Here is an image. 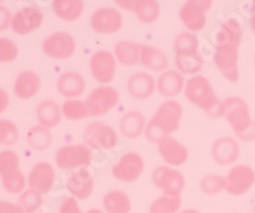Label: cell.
I'll use <instances>...</instances> for the list:
<instances>
[{
    "label": "cell",
    "mask_w": 255,
    "mask_h": 213,
    "mask_svg": "<svg viewBox=\"0 0 255 213\" xmlns=\"http://www.w3.org/2000/svg\"><path fill=\"white\" fill-rule=\"evenodd\" d=\"M44 23V13L40 8L33 5L24 6L22 10L13 15L12 28L17 35H28Z\"/></svg>",
    "instance_id": "obj_16"
},
{
    "label": "cell",
    "mask_w": 255,
    "mask_h": 213,
    "mask_svg": "<svg viewBox=\"0 0 255 213\" xmlns=\"http://www.w3.org/2000/svg\"><path fill=\"white\" fill-rule=\"evenodd\" d=\"M92 151L86 144L64 146L56 152L55 161L59 169L64 171L84 169L92 162Z\"/></svg>",
    "instance_id": "obj_5"
},
{
    "label": "cell",
    "mask_w": 255,
    "mask_h": 213,
    "mask_svg": "<svg viewBox=\"0 0 255 213\" xmlns=\"http://www.w3.org/2000/svg\"><path fill=\"white\" fill-rule=\"evenodd\" d=\"M158 152L163 161L168 164V166L184 165L189 157V151L186 147L180 143L177 139L172 138L171 135L161 140V143L158 144Z\"/></svg>",
    "instance_id": "obj_18"
},
{
    "label": "cell",
    "mask_w": 255,
    "mask_h": 213,
    "mask_svg": "<svg viewBox=\"0 0 255 213\" xmlns=\"http://www.w3.org/2000/svg\"><path fill=\"white\" fill-rule=\"evenodd\" d=\"M199 188L206 196H216L226 189V179L216 174H211L200 180Z\"/></svg>",
    "instance_id": "obj_36"
},
{
    "label": "cell",
    "mask_w": 255,
    "mask_h": 213,
    "mask_svg": "<svg viewBox=\"0 0 255 213\" xmlns=\"http://www.w3.org/2000/svg\"><path fill=\"white\" fill-rule=\"evenodd\" d=\"M250 22H252V29L255 35V1L252 4V10H250Z\"/></svg>",
    "instance_id": "obj_47"
},
{
    "label": "cell",
    "mask_w": 255,
    "mask_h": 213,
    "mask_svg": "<svg viewBox=\"0 0 255 213\" xmlns=\"http://www.w3.org/2000/svg\"><path fill=\"white\" fill-rule=\"evenodd\" d=\"M175 64L181 74H195L203 68L204 60L199 54V41L191 32L180 33L175 40Z\"/></svg>",
    "instance_id": "obj_4"
},
{
    "label": "cell",
    "mask_w": 255,
    "mask_h": 213,
    "mask_svg": "<svg viewBox=\"0 0 255 213\" xmlns=\"http://www.w3.org/2000/svg\"><path fill=\"white\" fill-rule=\"evenodd\" d=\"M3 187L5 188L6 192L12 193V194H18V193L23 192L26 188V178H24L23 172L15 171L13 174L3 178Z\"/></svg>",
    "instance_id": "obj_40"
},
{
    "label": "cell",
    "mask_w": 255,
    "mask_h": 213,
    "mask_svg": "<svg viewBox=\"0 0 255 213\" xmlns=\"http://www.w3.org/2000/svg\"><path fill=\"white\" fill-rule=\"evenodd\" d=\"M19 170V157L13 151L0 152V175L8 176Z\"/></svg>",
    "instance_id": "obj_37"
},
{
    "label": "cell",
    "mask_w": 255,
    "mask_h": 213,
    "mask_svg": "<svg viewBox=\"0 0 255 213\" xmlns=\"http://www.w3.org/2000/svg\"><path fill=\"white\" fill-rule=\"evenodd\" d=\"M127 90L134 99L147 100L157 90V83L151 74L135 73L128 79Z\"/></svg>",
    "instance_id": "obj_22"
},
{
    "label": "cell",
    "mask_w": 255,
    "mask_h": 213,
    "mask_svg": "<svg viewBox=\"0 0 255 213\" xmlns=\"http://www.w3.org/2000/svg\"><path fill=\"white\" fill-rule=\"evenodd\" d=\"M27 143L35 151H45L52 143L51 131L42 125L32 126L27 133Z\"/></svg>",
    "instance_id": "obj_32"
},
{
    "label": "cell",
    "mask_w": 255,
    "mask_h": 213,
    "mask_svg": "<svg viewBox=\"0 0 255 213\" xmlns=\"http://www.w3.org/2000/svg\"><path fill=\"white\" fill-rule=\"evenodd\" d=\"M181 198L180 197L165 196L159 197L149 207L151 213H176L181 208Z\"/></svg>",
    "instance_id": "obj_35"
},
{
    "label": "cell",
    "mask_w": 255,
    "mask_h": 213,
    "mask_svg": "<svg viewBox=\"0 0 255 213\" xmlns=\"http://www.w3.org/2000/svg\"><path fill=\"white\" fill-rule=\"evenodd\" d=\"M157 91L163 97L172 99L180 95L185 88L184 76L177 70H166L156 81Z\"/></svg>",
    "instance_id": "obj_23"
},
{
    "label": "cell",
    "mask_w": 255,
    "mask_h": 213,
    "mask_svg": "<svg viewBox=\"0 0 255 213\" xmlns=\"http://www.w3.org/2000/svg\"><path fill=\"white\" fill-rule=\"evenodd\" d=\"M140 64L152 72L161 73L168 70V59L162 50L158 47L142 45L140 49Z\"/></svg>",
    "instance_id": "obj_25"
},
{
    "label": "cell",
    "mask_w": 255,
    "mask_h": 213,
    "mask_svg": "<svg viewBox=\"0 0 255 213\" xmlns=\"http://www.w3.org/2000/svg\"><path fill=\"white\" fill-rule=\"evenodd\" d=\"M41 87L40 76L35 72H22L14 83V94L20 100L35 97Z\"/></svg>",
    "instance_id": "obj_24"
},
{
    "label": "cell",
    "mask_w": 255,
    "mask_h": 213,
    "mask_svg": "<svg viewBox=\"0 0 255 213\" xmlns=\"http://www.w3.org/2000/svg\"><path fill=\"white\" fill-rule=\"evenodd\" d=\"M226 192L231 196H243L255 183V172L248 165L232 167L226 178Z\"/></svg>",
    "instance_id": "obj_15"
},
{
    "label": "cell",
    "mask_w": 255,
    "mask_h": 213,
    "mask_svg": "<svg viewBox=\"0 0 255 213\" xmlns=\"http://www.w3.org/2000/svg\"><path fill=\"white\" fill-rule=\"evenodd\" d=\"M56 87L61 96L65 99L74 100L83 95L84 90H86V81L81 74L70 70L59 77Z\"/></svg>",
    "instance_id": "obj_21"
},
{
    "label": "cell",
    "mask_w": 255,
    "mask_h": 213,
    "mask_svg": "<svg viewBox=\"0 0 255 213\" xmlns=\"http://www.w3.org/2000/svg\"><path fill=\"white\" fill-rule=\"evenodd\" d=\"M67 185L73 198L87 199L93 192L95 180L87 169H79L69 176Z\"/></svg>",
    "instance_id": "obj_20"
},
{
    "label": "cell",
    "mask_w": 255,
    "mask_h": 213,
    "mask_svg": "<svg viewBox=\"0 0 255 213\" xmlns=\"http://www.w3.org/2000/svg\"><path fill=\"white\" fill-rule=\"evenodd\" d=\"M0 213H26L19 205H14L10 202H0Z\"/></svg>",
    "instance_id": "obj_44"
},
{
    "label": "cell",
    "mask_w": 255,
    "mask_h": 213,
    "mask_svg": "<svg viewBox=\"0 0 255 213\" xmlns=\"http://www.w3.org/2000/svg\"><path fill=\"white\" fill-rule=\"evenodd\" d=\"M211 0H189L180 9V19L189 32L202 31L206 26L207 12L212 8Z\"/></svg>",
    "instance_id": "obj_8"
},
{
    "label": "cell",
    "mask_w": 255,
    "mask_h": 213,
    "mask_svg": "<svg viewBox=\"0 0 255 213\" xmlns=\"http://www.w3.org/2000/svg\"><path fill=\"white\" fill-rule=\"evenodd\" d=\"M52 10L61 21L76 22L83 14L84 3L82 0H55Z\"/></svg>",
    "instance_id": "obj_29"
},
{
    "label": "cell",
    "mask_w": 255,
    "mask_h": 213,
    "mask_svg": "<svg viewBox=\"0 0 255 213\" xmlns=\"http://www.w3.org/2000/svg\"><path fill=\"white\" fill-rule=\"evenodd\" d=\"M104 208L108 213H129L131 210L130 198L122 190H113L104 197Z\"/></svg>",
    "instance_id": "obj_31"
},
{
    "label": "cell",
    "mask_w": 255,
    "mask_h": 213,
    "mask_svg": "<svg viewBox=\"0 0 255 213\" xmlns=\"http://www.w3.org/2000/svg\"><path fill=\"white\" fill-rule=\"evenodd\" d=\"M226 120L231 125L235 134L245 142L255 139V124L253 123L250 108L247 101L241 97H229L223 100Z\"/></svg>",
    "instance_id": "obj_3"
},
{
    "label": "cell",
    "mask_w": 255,
    "mask_h": 213,
    "mask_svg": "<svg viewBox=\"0 0 255 213\" xmlns=\"http://www.w3.org/2000/svg\"><path fill=\"white\" fill-rule=\"evenodd\" d=\"M87 213H105V212H102L101 210H97V208H92V210L88 211Z\"/></svg>",
    "instance_id": "obj_48"
},
{
    "label": "cell",
    "mask_w": 255,
    "mask_h": 213,
    "mask_svg": "<svg viewBox=\"0 0 255 213\" xmlns=\"http://www.w3.org/2000/svg\"><path fill=\"white\" fill-rule=\"evenodd\" d=\"M123 27V15L116 8L104 6L91 17V28L96 33H116Z\"/></svg>",
    "instance_id": "obj_14"
},
{
    "label": "cell",
    "mask_w": 255,
    "mask_h": 213,
    "mask_svg": "<svg viewBox=\"0 0 255 213\" xmlns=\"http://www.w3.org/2000/svg\"><path fill=\"white\" fill-rule=\"evenodd\" d=\"M18 55V46L9 38H0V63L13 62Z\"/></svg>",
    "instance_id": "obj_41"
},
{
    "label": "cell",
    "mask_w": 255,
    "mask_h": 213,
    "mask_svg": "<svg viewBox=\"0 0 255 213\" xmlns=\"http://www.w3.org/2000/svg\"><path fill=\"white\" fill-rule=\"evenodd\" d=\"M183 117V106L175 100H167L159 106L154 116L147 124L144 130L145 138L151 143L158 146L161 140L179 129Z\"/></svg>",
    "instance_id": "obj_1"
},
{
    "label": "cell",
    "mask_w": 255,
    "mask_h": 213,
    "mask_svg": "<svg viewBox=\"0 0 255 213\" xmlns=\"http://www.w3.org/2000/svg\"><path fill=\"white\" fill-rule=\"evenodd\" d=\"M13 15L6 6L0 5V32L4 29L8 28L9 26H12Z\"/></svg>",
    "instance_id": "obj_43"
},
{
    "label": "cell",
    "mask_w": 255,
    "mask_h": 213,
    "mask_svg": "<svg viewBox=\"0 0 255 213\" xmlns=\"http://www.w3.org/2000/svg\"><path fill=\"white\" fill-rule=\"evenodd\" d=\"M145 126V117L139 111H129L120 121V131L125 138L129 139H135L140 137L144 133Z\"/></svg>",
    "instance_id": "obj_27"
},
{
    "label": "cell",
    "mask_w": 255,
    "mask_h": 213,
    "mask_svg": "<svg viewBox=\"0 0 255 213\" xmlns=\"http://www.w3.org/2000/svg\"><path fill=\"white\" fill-rule=\"evenodd\" d=\"M60 213H83L76 198H67L60 206Z\"/></svg>",
    "instance_id": "obj_42"
},
{
    "label": "cell",
    "mask_w": 255,
    "mask_h": 213,
    "mask_svg": "<svg viewBox=\"0 0 255 213\" xmlns=\"http://www.w3.org/2000/svg\"><path fill=\"white\" fill-rule=\"evenodd\" d=\"M63 115L68 120L77 121V120H83L90 116L87 104L81 101V100H68L65 101L61 107Z\"/></svg>",
    "instance_id": "obj_34"
},
{
    "label": "cell",
    "mask_w": 255,
    "mask_h": 213,
    "mask_svg": "<svg viewBox=\"0 0 255 213\" xmlns=\"http://www.w3.org/2000/svg\"><path fill=\"white\" fill-rule=\"evenodd\" d=\"M133 12L143 23H153L159 17V4L154 0H135Z\"/></svg>",
    "instance_id": "obj_33"
},
{
    "label": "cell",
    "mask_w": 255,
    "mask_h": 213,
    "mask_svg": "<svg viewBox=\"0 0 255 213\" xmlns=\"http://www.w3.org/2000/svg\"><path fill=\"white\" fill-rule=\"evenodd\" d=\"M181 213H200V212L197 210H186V211H183Z\"/></svg>",
    "instance_id": "obj_49"
},
{
    "label": "cell",
    "mask_w": 255,
    "mask_h": 213,
    "mask_svg": "<svg viewBox=\"0 0 255 213\" xmlns=\"http://www.w3.org/2000/svg\"><path fill=\"white\" fill-rule=\"evenodd\" d=\"M9 105V96L3 88H0V114L6 110Z\"/></svg>",
    "instance_id": "obj_45"
},
{
    "label": "cell",
    "mask_w": 255,
    "mask_h": 213,
    "mask_svg": "<svg viewBox=\"0 0 255 213\" xmlns=\"http://www.w3.org/2000/svg\"><path fill=\"white\" fill-rule=\"evenodd\" d=\"M241 38H243V27L236 19L230 18L218 29L216 37V47L235 45L240 47Z\"/></svg>",
    "instance_id": "obj_26"
},
{
    "label": "cell",
    "mask_w": 255,
    "mask_h": 213,
    "mask_svg": "<svg viewBox=\"0 0 255 213\" xmlns=\"http://www.w3.org/2000/svg\"><path fill=\"white\" fill-rule=\"evenodd\" d=\"M215 64L225 78L229 82L235 83L239 81V46L229 45V46L216 47Z\"/></svg>",
    "instance_id": "obj_12"
},
{
    "label": "cell",
    "mask_w": 255,
    "mask_h": 213,
    "mask_svg": "<svg viewBox=\"0 0 255 213\" xmlns=\"http://www.w3.org/2000/svg\"><path fill=\"white\" fill-rule=\"evenodd\" d=\"M240 156V147L234 138L223 137L217 139L212 146V157L221 166L234 164Z\"/></svg>",
    "instance_id": "obj_19"
},
{
    "label": "cell",
    "mask_w": 255,
    "mask_h": 213,
    "mask_svg": "<svg viewBox=\"0 0 255 213\" xmlns=\"http://www.w3.org/2000/svg\"><path fill=\"white\" fill-rule=\"evenodd\" d=\"M55 170L49 162H38L31 170L28 176L29 189L45 194L49 193L55 183Z\"/></svg>",
    "instance_id": "obj_17"
},
{
    "label": "cell",
    "mask_w": 255,
    "mask_h": 213,
    "mask_svg": "<svg viewBox=\"0 0 255 213\" xmlns=\"http://www.w3.org/2000/svg\"><path fill=\"white\" fill-rule=\"evenodd\" d=\"M116 4H118L120 8L125 9V10H131V12H133L135 0H119V1H116Z\"/></svg>",
    "instance_id": "obj_46"
},
{
    "label": "cell",
    "mask_w": 255,
    "mask_h": 213,
    "mask_svg": "<svg viewBox=\"0 0 255 213\" xmlns=\"http://www.w3.org/2000/svg\"><path fill=\"white\" fill-rule=\"evenodd\" d=\"M77 42L70 33L56 32L42 42V50L49 58L67 60L76 53Z\"/></svg>",
    "instance_id": "obj_11"
},
{
    "label": "cell",
    "mask_w": 255,
    "mask_h": 213,
    "mask_svg": "<svg viewBox=\"0 0 255 213\" xmlns=\"http://www.w3.org/2000/svg\"><path fill=\"white\" fill-rule=\"evenodd\" d=\"M36 116H37L40 125L45 126L47 129L55 128L59 125L63 117V111L61 107L56 103L51 100H46L38 104L37 110H36Z\"/></svg>",
    "instance_id": "obj_28"
},
{
    "label": "cell",
    "mask_w": 255,
    "mask_h": 213,
    "mask_svg": "<svg viewBox=\"0 0 255 213\" xmlns=\"http://www.w3.org/2000/svg\"><path fill=\"white\" fill-rule=\"evenodd\" d=\"M19 139V131L15 124L9 120H0V144L13 146Z\"/></svg>",
    "instance_id": "obj_38"
},
{
    "label": "cell",
    "mask_w": 255,
    "mask_h": 213,
    "mask_svg": "<svg viewBox=\"0 0 255 213\" xmlns=\"http://www.w3.org/2000/svg\"><path fill=\"white\" fill-rule=\"evenodd\" d=\"M185 97L189 103L198 106L213 119L225 115L223 101H220L216 96L211 82L204 76H194L185 83Z\"/></svg>",
    "instance_id": "obj_2"
},
{
    "label": "cell",
    "mask_w": 255,
    "mask_h": 213,
    "mask_svg": "<svg viewBox=\"0 0 255 213\" xmlns=\"http://www.w3.org/2000/svg\"><path fill=\"white\" fill-rule=\"evenodd\" d=\"M19 206L24 210V212H35L42 205V194L36 190L28 189L22 193L19 197Z\"/></svg>",
    "instance_id": "obj_39"
},
{
    "label": "cell",
    "mask_w": 255,
    "mask_h": 213,
    "mask_svg": "<svg viewBox=\"0 0 255 213\" xmlns=\"http://www.w3.org/2000/svg\"><path fill=\"white\" fill-rule=\"evenodd\" d=\"M119 92L111 86H100L95 88L86 101L90 116H104L119 104Z\"/></svg>",
    "instance_id": "obj_7"
},
{
    "label": "cell",
    "mask_w": 255,
    "mask_h": 213,
    "mask_svg": "<svg viewBox=\"0 0 255 213\" xmlns=\"http://www.w3.org/2000/svg\"><path fill=\"white\" fill-rule=\"evenodd\" d=\"M152 181L165 196L180 197L185 187V178L176 169L170 166H159L152 172Z\"/></svg>",
    "instance_id": "obj_9"
},
{
    "label": "cell",
    "mask_w": 255,
    "mask_h": 213,
    "mask_svg": "<svg viewBox=\"0 0 255 213\" xmlns=\"http://www.w3.org/2000/svg\"><path fill=\"white\" fill-rule=\"evenodd\" d=\"M116 67H118V60L115 55L106 50L97 51L91 58V73L93 78L102 86H108L109 83L113 82L116 74Z\"/></svg>",
    "instance_id": "obj_10"
},
{
    "label": "cell",
    "mask_w": 255,
    "mask_h": 213,
    "mask_svg": "<svg viewBox=\"0 0 255 213\" xmlns=\"http://www.w3.org/2000/svg\"><path fill=\"white\" fill-rule=\"evenodd\" d=\"M140 49L142 45L131 41H119L115 45L114 55L120 64L125 67H133L140 63Z\"/></svg>",
    "instance_id": "obj_30"
},
{
    "label": "cell",
    "mask_w": 255,
    "mask_h": 213,
    "mask_svg": "<svg viewBox=\"0 0 255 213\" xmlns=\"http://www.w3.org/2000/svg\"><path fill=\"white\" fill-rule=\"evenodd\" d=\"M84 143L97 151H109L118 144V134L115 129L101 121H93L84 129Z\"/></svg>",
    "instance_id": "obj_6"
},
{
    "label": "cell",
    "mask_w": 255,
    "mask_h": 213,
    "mask_svg": "<svg viewBox=\"0 0 255 213\" xmlns=\"http://www.w3.org/2000/svg\"><path fill=\"white\" fill-rule=\"evenodd\" d=\"M144 171V160L135 152H128L113 167L114 178L124 183H134Z\"/></svg>",
    "instance_id": "obj_13"
}]
</instances>
